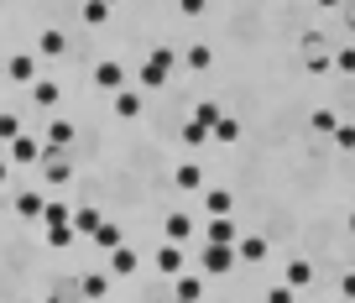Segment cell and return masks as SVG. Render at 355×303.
Wrapping results in <instances>:
<instances>
[{
    "label": "cell",
    "mask_w": 355,
    "mask_h": 303,
    "mask_svg": "<svg viewBox=\"0 0 355 303\" xmlns=\"http://www.w3.org/2000/svg\"><path fill=\"white\" fill-rule=\"evenodd\" d=\"M235 261H241V257H235V246H220V241H204V257H199V267H204V272H214V277H220V272H230Z\"/></svg>",
    "instance_id": "6da1fadb"
},
{
    "label": "cell",
    "mask_w": 355,
    "mask_h": 303,
    "mask_svg": "<svg viewBox=\"0 0 355 303\" xmlns=\"http://www.w3.org/2000/svg\"><path fill=\"white\" fill-rule=\"evenodd\" d=\"M6 146H11V162H16V168H32V162H42V152H47L42 136H11Z\"/></svg>",
    "instance_id": "7a4b0ae2"
},
{
    "label": "cell",
    "mask_w": 355,
    "mask_h": 303,
    "mask_svg": "<svg viewBox=\"0 0 355 303\" xmlns=\"http://www.w3.org/2000/svg\"><path fill=\"white\" fill-rule=\"evenodd\" d=\"M204 241H220V246H235V241H241V225H235L230 214H209V225H204Z\"/></svg>",
    "instance_id": "3957f363"
},
{
    "label": "cell",
    "mask_w": 355,
    "mask_h": 303,
    "mask_svg": "<svg viewBox=\"0 0 355 303\" xmlns=\"http://www.w3.org/2000/svg\"><path fill=\"white\" fill-rule=\"evenodd\" d=\"M94 89H125V63H115V58H105V63H94Z\"/></svg>",
    "instance_id": "277c9868"
},
{
    "label": "cell",
    "mask_w": 355,
    "mask_h": 303,
    "mask_svg": "<svg viewBox=\"0 0 355 303\" xmlns=\"http://www.w3.org/2000/svg\"><path fill=\"white\" fill-rule=\"evenodd\" d=\"M189 267V261H183V241H162V246H157V272H183Z\"/></svg>",
    "instance_id": "5b68a950"
},
{
    "label": "cell",
    "mask_w": 355,
    "mask_h": 303,
    "mask_svg": "<svg viewBox=\"0 0 355 303\" xmlns=\"http://www.w3.org/2000/svg\"><path fill=\"white\" fill-rule=\"evenodd\" d=\"M6 79L11 84H32L37 79V53H16L11 63H6Z\"/></svg>",
    "instance_id": "8992f818"
},
{
    "label": "cell",
    "mask_w": 355,
    "mask_h": 303,
    "mask_svg": "<svg viewBox=\"0 0 355 303\" xmlns=\"http://www.w3.org/2000/svg\"><path fill=\"white\" fill-rule=\"evenodd\" d=\"M193 236V214H183V209H173L162 220V241H189Z\"/></svg>",
    "instance_id": "52a82bcc"
},
{
    "label": "cell",
    "mask_w": 355,
    "mask_h": 303,
    "mask_svg": "<svg viewBox=\"0 0 355 303\" xmlns=\"http://www.w3.org/2000/svg\"><path fill=\"white\" fill-rule=\"evenodd\" d=\"M68 53V37L58 32V26H47L42 37H37V58H63Z\"/></svg>",
    "instance_id": "ba28073f"
},
{
    "label": "cell",
    "mask_w": 355,
    "mask_h": 303,
    "mask_svg": "<svg viewBox=\"0 0 355 303\" xmlns=\"http://www.w3.org/2000/svg\"><path fill=\"white\" fill-rule=\"evenodd\" d=\"M167 84V68L162 63H152V58H146L141 68H136V89H162Z\"/></svg>",
    "instance_id": "9c48e42d"
},
{
    "label": "cell",
    "mask_w": 355,
    "mask_h": 303,
    "mask_svg": "<svg viewBox=\"0 0 355 303\" xmlns=\"http://www.w3.org/2000/svg\"><path fill=\"white\" fill-rule=\"evenodd\" d=\"M266 251H272L266 236H241V241H235V257H241V261H266Z\"/></svg>",
    "instance_id": "30bf717a"
},
{
    "label": "cell",
    "mask_w": 355,
    "mask_h": 303,
    "mask_svg": "<svg viewBox=\"0 0 355 303\" xmlns=\"http://www.w3.org/2000/svg\"><path fill=\"white\" fill-rule=\"evenodd\" d=\"M68 141H73V121H53V125H47V136H42L47 152H63Z\"/></svg>",
    "instance_id": "8fae6325"
},
{
    "label": "cell",
    "mask_w": 355,
    "mask_h": 303,
    "mask_svg": "<svg viewBox=\"0 0 355 303\" xmlns=\"http://www.w3.org/2000/svg\"><path fill=\"white\" fill-rule=\"evenodd\" d=\"M115 115H121V121H136V115H141V89H115Z\"/></svg>",
    "instance_id": "7c38bea8"
},
{
    "label": "cell",
    "mask_w": 355,
    "mask_h": 303,
    "mask_svg": "<svg viewBox=\"0 0 355 303\" xmlns=\"http://www.w3.org/2000/svg\"><path fill=\"white\" fill-rule=\"evenodd\" d=\"M209 141H220V146L241 141V121H235V115H220V121L209 125Z\"/></svg>",
    "instance_id": "4fadbf2b"
},
{
    "label": "cell",
    "mask_w": 355,
    "mask_h": 303,
    "mask_svg": "<svg viewBox=\"0 0 355 303\" xmlns=\"http://www.w3.org/2000/svg\"><path fill=\"white\" fill-rule=\"evenodd\" d=\"M89 241H94V246H105V251H115V246H121V241H125V230H121V225H110V220H100V225H94V236H89Z\"/></svg>",
    "instance_id": "5bb4252c"
},
{
    "label": "cell",
    "mask_w": 355,
    "mask_h": 303,
    "mask_svg": "<svg viewBox=\"0 0 355 303\" xmlns=\"http://www.w3.org/2000/svg\"><path fill=\"white\" fill-rule=\"evenodd\" d=\"M78 241V230H73V220H63V225H47V246L53 251H68Z\"/></svg>",
    "instance_id": "9a60e30c"
},
{
    "label": "cell",
    "mask_w": 355,
    "mask_h": 303,
    "mask_svg": "<svg viewBox=\"0 0 355 303\" xmlns=\"http://www.w3.org/2000/svg\"><path fill=\"white\" fill-rule=\"evenodd\" d=\"M178 141H183V146H209V125H204V121H183V125H178Z\"/></svg>",
    "instance_id": "2e32d148"
},
{
    "label": "cell",
    "mask_w": 355,
    "mask_h": 303,
    "mask_svg": "<svg viewBox=\"0 0 355 303\" xmlns=\"http://www.w3.org/2000/svg\"><path fill=\"white\" fill-rule=\"evenodd\" d=\"M183 63H189L193 73H209V63H214V47H209V42H193L189 53H183Z\"/></svg>",
    "instance_id": "e0dca14e"
},
{
    "label": "cell",
    "mask_w": 355,
    "mask_h": 303,
    "mask_svg": "<svg viewBox=\"0 0 355 303\" xmlns=\"http://www.w3.org/2000/svg\"><path fill=\"white\" fill-rule=\"evenodd\" d=\"M32 100H37V105H47V110H53V105L63 100V89H58L53 79H32Z\"/></svg>",
    "instance_id": "ac0fdd59"
},
{
    "label": "cell",
    "mask_w": 355,
    "mask_h": 303,
    "mask_svg": "<svg viewBox=\"0 0 355 303\" xmlns=\"http://www.w3.org/2000/svg\"><path fill=\"white\" fill-rule=\"evenodd\" d=\"M230 209H235L230 189H209V193H204V214H230Z\"/></svg>",
    "instance_id": "d6986e66"
},
{
    "label": "cell",
    "mask_w": 355,
    "mask_h": 303,
    "mask_svg": "<svg viewBox=\"0 0 355 303\" xmlns=\"http://www.w3.org/2000/svg\"><path fill=\"white\" fill-rule=\"evenodd\" d=\"M21 220H42V193H16V204H11Z\"/></svg>",
    "instance_id": "ffe728a7"
},
{
    "label": "cell",
    "mask_w": 355,
    "mask_h": 303,
    "mask_svg": "<svg viewBox=\"0 0 355 303\" xmlns=\"http://www.w3.org/2000/svg\"><path fill=\"white\" fill-rule=\"evenodd\" d=\"M110 272H121V277H125V272H136V251L125 246V241H121V246L110 251Z\"/></svg>",
    "instance_id": "44dd1931"
},
{
    "label": "cell",
    "mask_w": 355,
    "mask_h": 303,
    "mask_svg": "<svg viewBox=\"0 0 355 303\" xmlns=\"http://www.w3.org/2000/svg\"><path fill=\"white\" fill-rule=\"evenodd\" d=\"M173 183H178V189H204V173H199V162H183V168L173 173Z\"/></svg>",
    "instance_id": "7402d4cb"
},
{
    "label": "cell",
    "mask_w": 355,
    "mask_h": 303,
    "mask_svg": "<svg viewBox=\"0 0 355 303\" xmlns=\"http://www.w3.org/2000/svg\"><path fill=\"white\" fill-rule=\"evenodd\" d=\"M42 162H47V178H53V183H68V178H73V168H68L58 152H42Z\"/></svg>",
    "instance_id": "603a6c76"
},
{
    "label": "cell",
    "mask_w": 355,
    "mask_h": 303,
    "mask_svg": "<svg viewBox=\"0 0 355 303\" xmlns=\"http://www.w3.org/2000/svg\"><path fill=\"white\" fill-rule=\"evenodd\" d=\"M78 16H84L89 26H105V21H110V6H105V0H84V11H78Z\"/></svg>",
    "instance_id": "cb8c5ba5"
},
{
    "label": "cell",
    "mask_w": 355,
    "mask_h": 303,
    "mask_svg": "<svg viewBox=\"0 0 355 303\" xmlns=\"http://www.w3.org/2000/svg\"><path fill=\"white\" fill-rule=\"evenodd\" d=\"M94 225H100V209H73V230H78V236H94Z\"/></svg>",
    "instance_id": "d4e9b609"
},
{
    "label": "cell",
    "mask_w": 355,
    "mask_h": 303,
    "mask_svg": "<svg viewBox=\"0 0 355 303\" xmlns=\"http://www.w3.org/2000/svg\"><path fill=\"white\" fill-rule=\"evenodd\" d=\"M288 282H293V288H309V282H313V267H309V261H288Z\"/></svg>",
    "instance_id": "484cf974"
},
{
    "label": "cell",
    "mask_w": 355,
    "mask_h": 303,
    "mask_svg": "<svg viewBox=\"0 0 355 303\" xmlns=\"http://www.w3.org/2000/svg\"><path fill=\"white\" fill-rule=\"evenodd\" d=\"M309 125H313V131H319V136H334V125H340V115H334V110H313V115H309Z\"/></svg>",
    "instance_id": "4316f807"
},
{
    "label": "cell",
    "mask_w": 355,
    "mask_h": 303,
    "mask_svg": "<svg viewBox=\"0 0 355 303\" xmlns=\"http://www.w3.org/2000/svg\"><path fill=\"white\" fill-rule=\"evenodd\" d=\"M63 220H73V209H68V204H42V225H63Z\"/></svg>",
    "instance_id": "83f0119b"
},
{
    "label": "cell",
    "mask_w": 355,
    "mask_h": 303,
    "mask_svg": "<svg viewBox=\"0 0 355 303\" xmlns=\"http://www.w3.org/2000/svg\"><path fill=\"white\" fill-rule=\"evenodd\" d=\"M11 136H21V115L0 110V141H11Z\"/></svg>",
    "instance_id": "f1b7e54d"
},
{
    "label": "cell",
    "mask_w": 355,
    "mask_h": 303,
    "mask_svg": "<svg viewBox=\"0 0 355 303\" xmlns=\"http://www.w3.org/2000/svg\"><path fill=\"white\" fill-rule=\"evenodd\" d=\"M178 298H204V282H199V277H183V272H178Z\"/></svg>",
    "instance_id": "f546056e"
},
{
    "label": "cell",
    "mask_w": 355,
    "mask_h": 303,
    "mask_svg": "<svg viewBox=\"0 0 355 303\" xmlns=\"http://www.w3.org/2000/svg\"><path fill=\"white\" fill-rule=\"evenodd\" d=\"M84 293H89V298H105V293H110V277H100V272H89V277H84Z\"/></svg>",
    "instance_id": "4dcf8cb0"
},
{
    "label": "cell",
    "mask_w": 355,
    "mask_h": 303,
    "mask_svg": "<svg viewBox=\"0 0 355 303\" xmlns=\"http://www.w3.org/2000/svg\"><path fill=\"white\" fill-rule=\"evenodd\" d=\"M303 68H309L313 79H324V73H334V58H303Z\"/></svg>",
    "instance_id": "1f68e13d"
},
{
    "label": "cell",
    "mask_w": 355,
    "mask_h": 303,
    "mask_svg": "<svg viewBox=\"0 0 355 303\" xmlns=\"http://www.w3.org/2000/svg\"><path fill=\"white\" fill-rule=\"evenodd\" d=\"M334 73H355V47H340V53H334Z\"/></svg>",
    "instance_id": "d6a6232c"
},
{
    "label": "cell",
    "mask_w": 355,
    "mask_h": 303,
    "mask_svg": "<svg viewBox=\"0 0 355 303\" xmlns=\"http://www.w3.org/2000/svg\"><path fill=\"white\" fill-rule=\"evenodd\" d=\"M146 58H152V63H162L167 73H173V68H178V53H173V47H152V53H146Z\"/></svg>",
    "instance_id": "836d02e7"
},
{
    "label": "cell",
    "mask_w": 355,
    "mask_h": 303,
    "mask_svg": "<svg viewBox=\"0 0 355 303\" xmlns=\"http://www.w3.org/2000/svg\"><path fill=\"white\" fill-rule=\"evenodd\" d=\"M193 121H204V125H214V121H220V105H214V100H204V105H199V110H193Z\"/></svg>",
    "instance_id": "e575fe53"
},
{
    "label": "cell",
    "mask_w": 355,
    "mask_h": 303,
    "mask_svg": "<svg viewBox=\"0 0 355 303\" xmlns=\"http://www.w3.org/2000/svg\"><path fill=\"white\" fill-rule=\"evenodd\" d=\"M334 141H340L345 152H355V125H350V121H345V125H334Z\"/></svg>",
    "instance_id": "d590c367"
},
{
    "label": "cell",
    "mask_w": 355,
    "mask_h": 303,
    "mask_svg": "<svg viewBox=\"0 0 355 303\" xmlns=\"http://www.w3.org/2000/svg\"><path fill=\"white\" fill-rule=\"evenodd\" d=\"M178 16H204V0H178Z\"/></svg>",
    "instance_id": "8d00e7d4"
},
{
    "label": "cell",
    "mask_w": 355,
    "mask_h": 303,
    "mask_svg": "<svg viewBox=\"0 0 355 303\" xmlns=\"http://www.w3.org/2000/svg\"><path fill=\"white\" fill-rule=\"evenodd\" d=\"M340 293H345V298H355V272H345V277H340Z\"/></svg>",
    "instance_id": "74e56055"
},
{
    "label": "cell",
    "mask_w": 355,
    "mask_h": 303,
    "mask_svg": "<svg viewBox=\"0 0 355 303\" xmlns=\"http://www.w3.org/2000/svg\"><path fill=\"white\" fill-rule=\"evenodd\" d=\"M0 183H11V162L6 157H0Z\"/></svg>",
    "instance_id": "f35d334b"
},
{
    "label": "cell",
    "mask_w": 355,
    "mask_h": 303,
    "mask_svg": "<svg viewBox=\"0 0 355 303\" xmlns=\"http://www.w3.org/2000/svg\"><path fill=\"white\" fill-rule=\"evenodd\" d=\"M319 6H324V11H334V6H340V0H319Z\"/></svg>",
    "instance_id": "ab89813d"
},
{
    "label": "cell",
    "mask_w": 355,
    "mask_h": 303,
    "mask_svg": "<svg viewBox=\"0 0 355 303\" xmlns=\"http://www.w3.org/2000/svg\"><path fill=\"white\" fill-rule=\"evenodd\" d=\"M350 236H355V214H350Z\"/></svg>",
    "instance_id": "60d3db41"
},
{
    "label": "cell",
    "mask_w": 355,
    "mask_h": 303,
    "mask_svg": "<svg viewBox=\"0 0 355 303\" xmlns=\"http://www.w3.org/2000/svg\"><path fill=\"white\" fill-rule=\"evenodd\" d=\"M105 6H115V0H105Z\"/></svg>",
    "instance_id": "b9f144b4"
}]
</instances>
